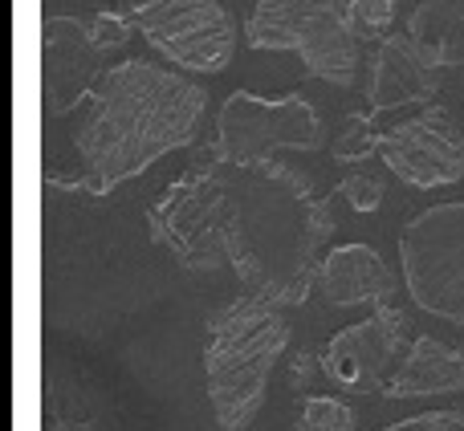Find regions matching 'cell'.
<instances>
[{
  "instance_id": "cell-1",
  "label": "cell",
  "mask_w": 464,
  "mask_h": 431,
  "mask_svg": "<svg viewBox=\"0 0 464 431\" xmlns=\"http://www.w3.org/2000/svg\"><path fill=\"white\" fill-rule=\"evenodd\" d=\"M204 90L143 57L98 73L90 94L73 106L70 143L82 159V187L106 196L122 179L147 171L160 155L188 147L204 114Z\"/></svg>"
},
{
  "instance_id": "cell-2",
  "label": "cell",
  "mask_w": 464,
  "mask_h": 431,
  "mask_svg": "<svg viewBox=\"0 0 464 431\" xmlns=\"http://www.w3.org/2000/svg\"><path fill=\"white\" fill-rule=\"evenodd\" d=\"M237 184L240 212L232 228V269L248 293L269 297L281 310L302 305L318 285L326 240L334 232V196H318L310 176L265 159Z\"/></svg>"
},
{
  "instance_id": "cell-3",
  "label": "cell",
  "mask_w": 464,
  "mask_h": 431,
  "mask_svg": "<svg viewBox=\"0 0 464 431\" xmlns=\"http://www.w3.org/2000/svg\"><path fill=\"white\" fill-rule=\"evenodd\" d=\"M289 346V326L277 302L240 293L208 318L204 375L220 431H245L265 403V387Z\"/></svg>"
},
{
  "instance_id": "cell-4",
  "label": "cell",
  "mask_w": 464,
  "mask_h": 431,
  "mask_svg": "<svg viewBox=\"0 0 464 431\" xmlns=\"http://www.w3.org/2000/svg\"><path fill=\"white\" fill-rule=\"evenodd\" d=\"M228 163L217 147L204 151L200 163L171 179L160 200L147 208V228L160 248H168L184 269L212 273L232 264V228H237L240 196L228 179Z\"/></svg>"
},
{
  "instance_id": "cell-5",
  "label": "cell",
  "mask_w": 464,
  "mask_h": 431,
  "mask_svg": "<svg viewBox=\"0 0 464 431\" xmlns=\"http://www.w3.org/2000/svg\"><path fill=\"white\" fill-rule=\"evenodd\" d=\"M253 49H294L314 78L346 86L359 65V37L338 0H256L245 24Z\"/></svg>"
},
{
  "instance_id": "cell-6",
  "label": "cell",
  "mask_w": 464,
  "mask_h": 431,
  "mask_svg": "<svg viewBox=\"0 0 464 431\" xmlns=\"http://www.w3.org/2000/svg\"><path fill=\"white\" fill-rule=\"evenodd\" d=\"M411 302L432 318L464 326V200L432 204L400 232Z\"/></svg>"
},
{
  "instance_id": "cell-7",
  "label": "cell",
  "mask_w": 464,
  "mask_h": 431,
  "mask_svg": "<svg viewBox=\"0 0 464 431\" xmlns=\"http://www.w3.org/2000/svg\"><path fill=\"white\" fill-rule=\"evenodd\" d=\"M277 147L314 151L322 147L318 110L302 94L261 98L253 90H237L220 106L217 119V155L228 168H256L273 159Z\"/></svg>"
},
{
  "instance_id": "cell-8",
  "label": "cell",
  "mask_w": 464,
  "mask_h": 431,
  "mask_svg": "<svg viewBox=\"0 0 464 431\" xmlns=\"http://www.w3.org/2000/svg\"><path fill=\"white\" fill-rule=\"evenodd\" d=\"M130 24L184 70L220 73L237 49V21L220 0H135Z\"/></svg>"
},
{
  "instance_id": "cell-9",
  "label": "cell",
  "mask_w": 464,
  "mask_h": 431,
  "mask_svg": "<svg viewBox=\"0 0 464 431\" xmlns=\"http://www.w3.org/2000/svg\"><path fill=\"white\" fill-rule=\"evenodd\" d=\"M379 155L411 187H444L464 176V135L444 106H428L416 119L383 130Z\"/></svg>"
},
{
  "instance_id": "cell-10",
  "label": "cell",
  "mask_w": 464,
  "mask_h": 431,
  "mask_svg": "<svg viewBox=\"0 0 464 431\" xmlns=\"http://www.w3.org/2000/svg\"><path fill=\"white\" fill-rule=\"evenodd\" d=\"M403 338H408V313L395 310L392 302L375 305V313L367 321L343 326L322 346L318 367L343 391H383V383L392 378L387 370H392V359L400 354Z\"/></svg>"
},
{
  "instance_id": "cell-11",
  "label": "cell",
  "mask_w": 464,
  "mask_h": 431,
  "mask_svg": "<svg viewBox=\"0 0 464 431\" xmlns=\"http://www.w3.org/2000/svg\"><path fill=\"white\" fill-rule=\"evenodd\" d=\"M98 41L82 16H45L41 24V94L45 114H70L98 81Z\"/></svg>"
},
{
  "instance_id": "cell-12",
  "label": "cell",
  "mask_w": 464,
  "mask_h": 431,
  "mask_svg": "<svg viewBox=\"0 0 464 431\" xmlns=\"http://www.w3.org/2000/svg\"><path fill=\"white\" fill-rule=\"evenodd\" d=\"M436 94V65H428V57L420 53V45L408 37H387L375 49L371 62V110H387V106L403 102H424Z\"/></svg>"
},
{
  "instance_id": "cell-13",
  "label": "cell",
  "mask_w": 464,
  "mask_h": 431,
  "mask_svg": "<svg viewBox=\"0 0 464 431\" xmlns=\"http://www.w3.org/2000/svg\"><path fill=\"white\" fill-rule=\"evenodd\" d=\"M318 285L330 305H387L392 273L371 244H338L322 261Z\"/></svg>"
},
{
  "instance_id": "cell-14",
  "label": "cell",
  "mask_w": 464,
  "mask_h": 431,
  "mask_svg": "<svg viewBox=\"0 0 464 431\" xmlns=\"http://www.w3.org/2000/svg\"><path fill=\"white\" fill-rule=\"evenodd\" d=\"M464 391V354L444 346L440 338L424 334L408 346L403 362L383 383L387 399H424V395H457Z\"/></svg>"
},
{
  "instance_id": "cell-15",
  "label": "cell",
  "mask_w": 464,
  "mask_h": 431,
  "mask_svg": "<svg viewBox=\"0 0 464 431\" xmlns=\"http://www.w3.org/2000/svg\"><path fill=\"white\" fill-rule=\"evenodd\" d=\"M411 41L428 65H460L464 62V0H424L411 16Z\"/></svg>"
},
{
  "instance_id": "cell-16",
  "label": "cell",
  "mask_w": 464,
  "mask_h": 431,
  "mask_svg": "<svg viewBox=\"0 0 464 431\" xmlns=\"http://www.w3.org/2000/svg\"><path fill=\"white\" fill-rule=\"evenodd\" d=\"M379 139H383V130L371 127L367 114H346L334 143H330V155H334L338 163H362L367 155L379 151Z\"/></svg>"
},
{
  "instance_id": "cell-17",
  "label": "cell",
  "mask_w": 464,
  "mask_h": 431,
  "mask_svg": "<svg viewBox=\"0 0 464 431\" xmlns=\"http://www.w3.org/2000/svg\"><path fill=\"white\" fill-rule=\"evenodd\" d=\"M346 21H351L359 45L362 41H379L383 45L387 24L395 21V0H346Z\"/></svg>"
},
{
  "instance_id": "cell-18",
  "label": "cell",
  "mask_w": 464,
  "mask_h": 431,
  "mask_svg": "<svg viewBox=\"0 0 464 431\" xmlns=\"http://www.w3.org/2000/svg\"><path fill=\"white\" fill-rule=\"evenodd\" d=\"M302 431H354V411L334 395H310L302 403Z\"/></svg>"
},
{
  "instance_id": "cell-19",
  "label": "cell",
  "mask_w": 464,
  "mask_h": 431,
  "mask_svg": "<svg viewBox=\"0 0 464 431\" xmlns=\"http://www.w3.org/2000/svg\"><path fill=\"white\" fill-rule=\"evenodd\" d=\"M45 431H111V427L98 424L90 411L57 407V399L49 395V403H45Z\"/></svg>"
},
{
  "instance_id": "cell-20",
  "label": "cell",
  "mask_w": 464,
  "mask_h": 431,
  "mask_svg": "<svg viewBox=\"0 0 464 431\" xmlns=\"http://www.w3.org/2000/svg\"><path fill=\"white\" fill-rule=\"evenodd\" d=\"M338 196H346L351 208H359V212H375L383 204V184L375 176H351L338 184Z\"/></svg>"
},
{
  "instance_id": "cell-21",
  "label": "cell",
  "mask_w": 464,
  "mask_h": 431,
  "mask_svg": "<svg viewBox=\"0 0 464 431\" xmlns=\"http://www.w3.org/2000/svg\"><path fill=\"white\" fill-rule=\"evenodd\" d=\"M379 431H464V416L460 411H424V416L400 419V424L379 427Z\"/></svg>"
},
{
  "instance_id": "cell-22",
  "label": "cell",
  "mask_w": 464,
  "mask_h": 431,
  "mask_svg": "<svg viewBox=\"0 0 464 431\" xmlns=\"http://www.w3.org/2000/svg\"><path fill=\"white\" fill-rule=\"evenodd\" d=\"M90 33H94L98 49H114V45H122V41L130 37V16L98 13V16H90Z\"/></svg>"
}]
</instances>
